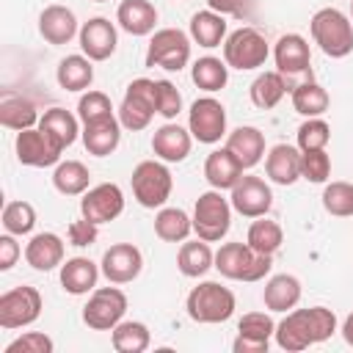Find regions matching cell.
Wrapping results in <instances>:
<instances>
[{
  "mask_svg": "<svg viewBox=\"0 0 353 353\" xmlns=\"http://www.w3.org/2000/svg\"><path fill=\"white\" fill-rule=\"evenodd\" d=\"M336 334V314L325 306L290 309L287 317L276 325V342L287 353H301L309 345H320Z\"/></svg>",
  "mask_w": 353,
  "mask_h": 353,
  "instance_id": "cell-1",
  "label": "cell"
},
{
  "mask_svg": "<svg viewBox=\"0 0 353 353\" xmlns=\"http://www.w3.org/2000/svg\"><path fill=\"white\" fill-rule=\"evenodd\" d=\"M273 268V256L254 251L248 243H223L215 251V270L232 281H262Z\"/></svg>",
  "mask_w": 353,
  "mask_h": 353,
  "instance_id": "cell-2",
  "label": "cell"
},
{
  "mask_svg": "<svg viewBox=\"0 0 353 353\" xmlns=\"http://www.w3.org/2000/svg\"><path fill=\"white\" fill-rule=\"evenodd\" d=\"M234 306H237L234 292L229 287H223L221 281H201L185 298L188 317L193 323H201V325L226 323L234 314Z\"/></svg>",
  "mask_w": 353,
  "mask_h": 353,
  "instance_id": "cell-3",
  "label": "cell"
},
{
  "mask_svg": "<svg viewBox=\"0 0 353 353\" xmlns=\"http://www.w3.org/2000/svg\"><path fill=\"white\" fill-rule=\"evenodd\" d=\"M314 44L328 58H345L353 52V22L339 8H320L309 22Z\"/></svg>",
  "mask_w": 353,
  "mask_h": 353,
  "instance_id": "cell-4",
  "label": "cell"
},
{
  "mask_svg": "<svg viewBox=\"0 0 353 353\" xmlns=\"http://www.w3.org/2000/svg\"><path fill=\"white\" fill-rule=\"evenodd\" d=\"M193 232L207 243H218L229 234L232 226V201L221 196V190H207L193 204Z\"/></svg>",
  "mask_w": 353,
  "mask_h": 353,
  "instance_id": "cell-5",
  "label": "cell"
},
{
  "mask_svg": "<svg viewBox=\"0 0 353 353\" xmlns=\"http://www.w3.org/2000/svg\"><path fill=\"white\" fill-rule=\"evenodd\" d=\"M132 196L141 207L146 210H160L168 196H171V188H174V179H171V171L165 168V163L160 160H141L135 168H132Z\"/></svg>",
  "mask_w": 353,
  "mask_h": 353,
  "instance_id": "cell-6",
  "label": "cell"
},
{
  "mask_svg": "<svg viewBox=\"0 0 353 353\" xmlns=\"http://www.w3.org/2000/svg\"><path fill=\"white\" fill-rule=\"evenodd\" d=\"M268 55H270V47L256 28H237L223 41V61L229 69H240V72L259 69L265 66Z\"/></svg>",
  "mask_w": 353,
  "mask_h": 353,
  "instance_id": "cell-7",
  "label": "cell"
},
{
  "mask_svg": "<svg viewBox=\"0 0 353 353\" xmlns=\"http://www.w3.org/2000/svg\"><path fill=\"white\" fill-rule=\"evenodd\" d=\"M190 61V36L179 28H160L152 33L146 47V66H160L168 72L185 69Z\"/></svg>",
  "mask_w": 353,
  "mask_h": 353,
  "instance_id": "cell-8",
  "label": "cell"
},
{
  "mask_svg": "<svg viewBox=\"0 0 353 353\" xmlns=\"http://www.w3.org/2000/svg\"><path fill=\"white\" fill-rule=\"evenodd\" d=\"M127 314V295L119 287H97L85 306H83V323L94 331H113Z\"/></svg>",
  "mask_w": 353,
  "mask_h": 353,
  "instance_id": "cell-9",
  "label": "cell"
},
{
  "mask_svg": "<svg viewBox=\"0 0 353 353\" xmlns=\"http://www.w3.org/2000/svg\"><path fill=\"white\" fill-rule=\"evenodd\" d=\"M41 309H44V301L36 287H30V284L14 287L0 295V328H6V331L25 328L39 320Z\"/></svg>",
  "mask_w": 353,
  "mask_h": 353,
  "instance_id": "cell-10",
  "label": "cell"
},
{
  "mask_svg": "<svg viewBox=\"0 0 353 353\" xmlns=\"http://www.w3.org/2000/svg\"><path fill=\"white\" fill-rule=\"evenodd\" d=\"M154 113H157V108H154V80H149V77L132 80L127 85V91H124L121 105H119L121 127L130 130V132L146 130Z\"/></svg>",
  "mask_w": 353,
  "mask_h": 353,
  "instance_id": "cell-11",
  "label": "cell"
},
{
  "mask_svg": "<svg viewBox=\"0 0 353 353\" xmlns=\"http://www.w3.org/2000/svg\"><path fill=\"white\" fill-rule=\"evenodd\" d=\"M188 130L199 143H218L226 135V108L215 97H201L188 110Z\"/></svg>",
  "mask_w": 353,
  "mask_h": 353,
  "instance_id": "cell-12",
  "label": "cell"
},
{
  "mask_svg": "<svg viewBox=\"0 0 353 353\" xmlns=\"http://www.w3.org/2000/svg\"><path fill=\"white\" fill-rule=\"evenodd\" d=\"M14 152H17V160H19L22 165L47 168V165H58V163H61L63 146H58L41 127H30V130L17 132Z\"/></svg>",
  "mask_w": 353,
  "mask_h": 353,
  "instance_id": "cell-13",
  "label": "cell"
},
{
  "mask_svg": "<svg viewBox=\"0 0 353 353\" xmlns=\"http://www.w3.org/2000/svg\"><path fill=\"white\" fill-rule=\"evenodd\" d=\"M232 210L240 212L243 218H262L273 207V190L262 176L243 174L240 182L232 188Z\"/></svg>",
  "mask_w": 353,
  "mask_h": 353,
  "instance_id": "cell-14",
  "label": "cell"
},
{
  "mask_svg": "<svg viewBox=\"0 0 353 353\" xmlns=\"http://www.w3.org/2000/svg\"><path fill=\"white\" fill-rule=\"evenodd\" d=\"M80 212L83 218L94 223H108L116 221L124 212V193L116 182H102L97 188H88L80 199Z\"/></svg>",
  "mask_w": 353,
  "mask_h": 353,
  "instance_id": "cell-15",
  "label": "cell"
},
{
  "mask_svg": "<svg viewBox=\"0 0 353 353\" xmlns=\"http://www.w3.org/2000/svg\"><path fill=\"white\" fill-rule=\"evenodd\" d=\"M99 268H102V276L110 284H130L143 270V254L132 243H113L102 254V265Z\"/></svg>",
  "mask_w": 353,
  "mask_h": 353,
  "instance_id": "cell-16",
  "label": "cell"
},
{
  "mask_svg": "<svg viewBox=\"0 0 353 353\" xmlns=\"http://www.w3.org/2000/svg\"><path fill=\"white\" fill-rule=\"evenodd\" d=\"M276 334V323L265 312H248L237 320V339L232 342L234 353H268L270 336Z\"/></svg>",
  "mask_w": 353,
  "mask_h": 353,
  "instance_id": "cell-17",
  "label": "cell"
},
{
  "mask_svg": "<svg viewBox=\"0 0 353 353\" xmlns=\"http://www.w3.org/2000/svg\"><path fill=\"white\" fill-rule=\"evenodd\" d=\"M77 39H80L83 55H88L91 61H108L119 44L116 25L108 17H91L88 22H83Z\"/></svg>",
  "mask_w": 353,
  "mask_h": 353,
  "instance_id": "cell-18",
  "label": "cell"
},
{
  "mask_svg": "<svg viewBox=\"0 0 353 353\" xmlns=\"http://www.w3.org/2000/svg\"><path fill=\"white\" fill-rule=\"evenodd\" d=\"M39 33H41V39H44L47 44H55V47L69 44V41L80 33L74 11L66 8V6H61V3L47 6V8L39 14Z\"/></svg>",
  "mask_w": 353,
  "mask_h": 353,
  "instance_id": "cell-19",
  "label": "cell"
},
{
  "mask_svg": "<svg viewBox=\"0 0 353 353\" xmlns=\"http://www.w3.org/2000/svg\"><path fill=\"white\" fill-rule=\"evenodd\" d=\"M121 130L124 127H121L119 116H105V119H97V121L83 124L80 138H83V146H85L88 154L108 157V154L116 152V146L121 141Z\"/></svg>",
  "mask_w": 353,
  "mask_h": 353,
  "instance_id": "cell-20",
  "label": "cell"
},
{
  "mask_svg": "<svg viewBox=\"0 0 353 353\" xmlns=\"http://www.w3.org/2000/svg\"><path fill=\"white\" fill-rule=\"evenodd\" d=\"M190 146H193L190 130H185L174 121L157 127L154 135H152V152L163 163H182L190 154Z\"/></svg>",
  "mask_w": 353,
  "mask_h": 353,
  "instance_id": "cell-21",
  "label": "cell"
},
{
  "mask_svg": "<svg viewBox=\"0 0 353 353\" xmlns=\"http://www.w3.org/2000/svg\"><path fill=\"white\" fill-rule=\"evenodd\" d=\"M273 61L279 66L281 74H301L309 69L312 63V50L309 41L301 33H284L279 36L276 47H273Z\"/></svg>",
  "mask_w": 353,
  "mask_h": 353,
  "instance_id": "cell-22",
  "label": "cell"
},
{
  "mask_svg": "<svg viewBox=\"0 0 353 353\" xmlns=\"http://www.w3.org/2000/svg\"><path fill=\"white\" fill-rule=\"evenodd\" d=\"M265 174L276 185H295L301 179V149L290 143H276L265 157Z\"/></svg>",
  "mask_w": 353,
  "mask_h": 353,
  "instance_id": "cell-23",
  "label": "cell"
},
{
  "mask_svg": "<svg viewBox=\"0 0 353 353\" xmlns=\"http://www.w3.org/2000/svg\"><path fill=\"white\" fill-rule=\"evenodd\" d=\"M243 163L223 146V149H215L207 154L204 160V179L215 188V190H232L240 176H243Z\"/></svg>",
  "mask_w": 353,
  "mask_h": 353,
  "instance_id": "cell-24",
  "label": "cell"
},
{
  "mask_svg": "<svg viewBox=\"0 0 353 353\" xmlns=\"http://www.w3.org/2000/svg\"><path fill=\"white\" fill-rule=\"evenodd\" d=\"M25 262L33 270H52L58 265H63V240L55 232H39L28 240L25 245Z\"/></svg>",
  "mask_w": 353,
  "mask_h": 353,
  "instance_id": "cell-25",
  "label": "cell"
},
{
  "mask_svg": "<svg viewBox=\"0 0 353 353\" xmlns=\"http://www.w3.org/2000/svg\"><path fill=\"white\" fill-rule=\"evenodd\" d=\"M99 273H102V268H97V262H91L88 256H72L61 265V287L69 295L94 292Z\"/></svg>",
  "mask_w": 353,
  "mask_h": 353,
  "instance_id": "cell-26",
  "label": "cell"
},
{
  "mask_svg": "<svg viewBox=\"0 0 353 353\" xmlns=\"http://www.w3.org/2000/svg\"><path fill=\"white\" fill-rule=\"evenodd\" d=\"M116 22L130 36H149L157 25V8L149 0H121L116 8Z\"/></svg>",
  "mask_w": 353,
  "mask_h": 353,
  "instance_id": "cell-27",
  "label": "cell"
},
{
  "mask_svg": "<svg viewBox=\"0 0 353 353\" xmlns=\"http://www.w3.org/2000/svg\"><path fill=\"white\" fill-rule=\"evenodd\" d=\"M226 149L243 163V168H254L265 157V135L256 127L243 124V127L226 132Z\"/></svg>",
  "mask_w": 353,
  "mask_h": 353,
  "instance_id": "cell-28",
  "label": "cell"
},
{
  "mask_svg": "<svg viewBox=\"0 0 353 353\" xmlns=\"http://www.w3.org/2000/svg\"><path fill=\"white\" fill-rule=\"evenodd\" d=\"M262 301H265V309L270 312H290L301 301V281L292 273H276L265 281Z\"/></svg>",
  "mask_w": 353,
  "mask_h": 353,
  "instance_id": "cell-29",
  "label": "cell"
},
{
  "mask_svg": "<svg viewBox=\"0 0 353 353\" xmlns=\"http://www.w3.org/2000/svg\"><path fill=\"white\" fill-rule=\"evenodd\" d=\"M176 268L182 276L188 279H199L204 276L210 268H215V254L210 248L207 240L196 237V240H185L179 245V254H176Z\"/></svg>",
  "mask_w": 353,
  "mask_h": 353,
  "instance_id": "cell-30",
  "label": "cell"
},
{
  "mask_svg": "<svg viewBox=\"0 0 353 353\" xmlns=\"http://www.w3.org/2000/svg\"><path fill=\"white\" fill-rule=\"evenodd\" d=\"M190 39L199 44V47H221L226 41V19L223 14L212 11V8H204V11H196L190 17Z\"/></svg>",
  "mask_w": 353,
  "mask_h": 353,
  "instance_id": "cell-31",
  "label": "cell"
},
{
  "mask_svg": "<svg viewBox=\"0 0 353 353\" xmlns=\"http://www.w3.org/2000/svg\"><path fill=\"white\" fill-rule=\"evenodd\" d=\"M94 61L88 55H66L58 69H55V80L63 91H88L94 83Z\"/></svg>",
  "mask_w": 353,
  "mask_h": 353,
  "instance_id": "cell-32",
  "label": "cell"
},
{
  "mask_svg": "<svg viewBox=\"0 0 353 353\" xmlns=\"http://www.w3.org/2000/svg\"><path fill=\"white\" fill-rule=\"evenodd\" d=\"M39 119L41 116H39V110L30 99H25L19 94H3V99H0V124L3 127L22 132V130L36 127Z\"/></svg>",
  "mask_w": 353,
  "mask_h": 353,
  "instance_id": "cell-33",
  "label": "cell"
},
{
  "mask_svg": "<svg viewBox=\"0 0 353 353\" xmlns=\"http://www.w3.org/2000/svg\"><path fill=\"white\" fill-rule=\"evenodd\" d=\"M193 232V218L179 207H160L154 215V234L163 243H185Z\"/></svg>",
  "mask_w": 353,
  "mask_h": 353,
  "instance_id": "cell-34",
  "label": "cell"
},
{
  "mask_svg": "<svg viewBox=\"0 0 353 353\" xmlns=\"http://www.w3.org/2000/svg\"><path fill=\"white\" fill-rule=\"evenodd\" d=\"M39 127L58 143V146H72L80 135V127H77V116H72L66 108H50L41 113L39 119Z\"/></svg>",
  "mask_w": 353,
  "mask_h": 353,
  "instance_id": "cell-35",
  "label": "cell"
},
{
  "mask_svg": "<svg viewBox=\"0 0 353 353\" xmlns=\"http://www.w3.org/2000/svg\"><path fill=\"white\" fill-rule=\"evenodd\" d=\"M284 94H287V80L281 72H262L254 77V83L248 88V97L259 110L276 108L284 99Z\"/></svg>",
  "mask_w": 353,
  "mask_h": 353,
  "instance_id": "cell-36",
  "label": "cell"
},
{
  "mask_svg": "<svg viewBox=\"0 0 353 353\" xmlns=\"http://www.w3.org/2000/svg\"><path fill=\"white\" fill-rule=\"evenodd\" d=\"M190 80H193L201 91L215 94V91H221V88L226 85V80H229V66H226V61H221V58H215V55H204V58L193 61V66H190Z\"/></svg>",
  "mask_w": 353,
  "mask_h": 353,
  "instance_id": "cell-37",
  "label": "cell"
},
{
  "mask_svg": "<svg viewBox=\"0 0 353 353\" xmlns=\"http://www.w3.org/2000/svg\"><path fill=\"white\" fill-rule=\"evenodd\" d=\"M88 182H91V171L80 160H63L52 171V185L63 196H83L88 190Z\"/></svg>",
  "mask_w": 353,
  "mask_h": 353,
  "instance_id": "cell-38",
  "label": "cell"
},
{
  "mask_svg": "<svg viewBox=\"0 0 353 353\" xmlns=\"http://www.w3.org/2000/svg\"><path fill=\"white\" fill-rule=\"evenodd\" d=\"M149 342H152V334L141 320H121L110 331V345L116 353H143Z\"/></svg>",
  "mask_w": 353,
  "mask_h": 353,
  "instance_id": "cell-39",
  "label": "cell"
},
{
  "mask_svg": "<svg viewBox=\"0 0 353 353\" xmlns=\"http://www.w3.org/2000/svg\"><path fill=\"white\" fill-rule=\"evenodd\" d=\"M328 105H331L328 91L320 83H314V80H306V83H301V85L292 88V108L301 116H306V119L323 116L328 110Z\"/></svg>",
  "mask_w": 353,
  "mask_h": 353,
  "instance_id": "cell-40",
  "label": "cell"
},
{
  "mask_svg": "<svg viewBox=\"0 0 353 353\" xmlns=\"http://www.w3.org/2000/svg\"><path fill=\"white\" fill-rule=\"evenodd\" d=\"M245 243H248L254 251L273 256V254L281 248V243H284V232H281V226H279L276 221H268V218L262 215V218H256V221L248 226Z\"/></svg>",
  "mask_w": 353,
  "mask_h": 353,
  "instance_id": "cell-41",
  "label": "cell"
},
{
  "mask_svg": "<svg viewBox=\"0 0 353 353\" xmlns=\"http://www.w3.org/2000/svg\"><path fill=\"white\" fill-rule=\"evenodd\" d=\"M36 226V210L30 201H8L3 207V229L8 234H30Z\"/></svg>",
  "mask_w": 353,
  "mask_h": 353,
  "instance_id": "cell-42",
  "label": "cell"
},
{
  "mask_svg": "<svg viewBox=\"0 0 353 353\" xmlns=\"http://www.w3.org/2000/svg\"><path fill=\"white\" fill-rule=\"evenodd\" d=\"M323 207L328 215L350 218L353 215V185L350 182H328L323 188Z\"/></svg>",
  "mask_w": 353,
  "mask_h": 353,
  "instance_id": "cell-43",
  "label": "cell"
},
{
  "mask_svg": "<svg viewBox=\"0 0 353 353\" xmlns=\"http://www.w3.org/2000/svg\"><path fill=\"white\" fill-rule=\"evenodd\" d=\"M295 141H298V149L301 152H312V149H325L328 141H331V127L325 119L314 116V119H306L298 132H295Z\"/></svg>",
  "mask_w": 353,
  "mask_h": 353,
  "instance_id": "cell-44",
  "label": "cell"
},
{
  "mask_svg": "<svg viewBox=\"0 0 353 353\" xmlns=\"http://www.w3.org/2000/svg\"><path fill=\"white\" fill-rule=\"evenodd\" d=\"M331 176V157L325 149H312V152H301V179L323 185Z\"/></svg>",
  "mask_w": 353,
  "mask_h": 353,
  "instance_id": "cell-45",
  "label": "cell"
},
{
  "mask_svg": "<svg viewBox=\"0 0 353 353\" xmlns=\"http://www.w3.org/2000/svg\"><path fill=\"white\" fill-rule=\"evenodd\" d=\"M105 116H113L110 97L105 91H85L77 102V119L83 124H88V121H97V119H105Z\"/></svg>",
  "mask_w": 353,
  "mask_h": 353,
  "instance_id": "cell-46",
  "label": "cell"
},
{
  "mask_svg": "<svg viewBox=\"0 0 353 353\" xmlns=\"http://www.w3.org/2000/svg\"><path fill=\"white\" fill-rule=\"evenodd\" d=\"M154 108L163 119H176L182 110V94L171 80H154Z\"/></svg>",
  "mask_w": 353,
  "mask_h": 353,
  "instance_id": "cell-47",
  "label": "cell"
},
{
  "mask_svg": "<svg viewBox=\"0 0 353 353\" xmlns=\"http://www.w3.org/2000/svg\"><path fill=\"white\" fill-rule=\"evenodd\" d=\"M52 350H55V342L47 334H41V331H25L14 342H8L3 353H52Z\"/></svg>",
  "mask_w": 353,
  "mask_h": 353,
  "instance_id": "cell-48",
  "label": "cell"
},
{
  "mask_svg": "<svg viewBox=\"0 0 353 353\" xmlns=\"http://www.w3.org/2000/svg\"><path fill=\"white\" fill-rule=\"evenodd\" d=\"M66 237L72 245L77 248H85V245H94L97 237H99V223L88 221V218H80V221H72L69 229H66Z\"/></svg>",
  "mask_w": 353,
  "mask_h": 353,
  "instance_id": "cell-49",
  "label": "cell"
},
{
  "mask_svg": "<svg viewBox=\"0 0 353 353\" xmlns=\"http://www.w3.org/2000/svg\"><path fill=\"white\" fill-rule=\"evenodd\" d=\"M207 8L218 14H232V17H248L254 8V0H207Z\"/></svg>",
  "mask_w": 353,
  "mask_h": 353,
  "instance_id": "cell-50",
  "label": "cell"
},
{
  "mask_svg": "<svg viewBox=\"0 0 353 353\" xmlns=\"http://www.w3.org/2000/svg\"><path fill=\"white\" fill-rule=\"evenodd\" d=\"M19 254H22V248L17 243V234L6 232L0 237V270H11L17 265V259H19Z\"/></svg>",
  "mask_w": 353,
  "mask_h": 353,
  "instance_id": "cell-51",
  "label": "cell"
},
{
  "mask_svg": "<svg viewBox=\"0 0 353 353\" xmlns=\"http://www.w3.org/2000/svg\"><path fill=\"white\" fill-rule=\"evenodd\" d=\"M342 339L353 347V312L345 317V323H342Z\"/></svg>",
  "mask_w": 353,
  "mask_h": 353,
  "instance_id": "cell-52",
  "label": "cell"
},
{
  "mask_svg": "<svg viewBox=\"0 0 353 353\" xmlns=\"http://www.w3.org/2000/svg\"><path fill=\"white\" fill-rule=\"evenodd\" d=\"M350 22H353V0H350Z\"/></svg>",
  "mask_w": 353,
  "mask_h": 353,
  "instance_id": "cell-53",
  "label": "cell"
},
{
  "mask_svg": "<svg viewBox=\"0 0 353 353\" xmlns=\"http://www.w3.org/2000/svg\"><path fill=\"white\" fill-rule=\"evenodd\" d=\"M94 3H105V0H94Z\"/></svg>",
  "mask_w": 353,
  "mask_h": 353,
  "instance_id": "cell-54",
  "label": "cell"
}]
</instances>
